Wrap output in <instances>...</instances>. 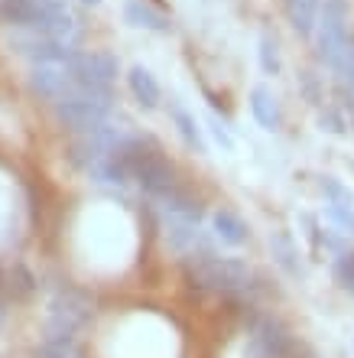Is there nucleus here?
<instances>
[{"label": "nucleus", "instance_id": "1", "mask_svg": "<svg viewBox=\"0 0 354 358\" xmlns=\"http://www.w3.org/2000/svg\"><path fill=\"white\" fill-rule=\"evenodd\" d=\"M182 273L198 293H214L224 300L237 303L244 310H251L260 300L263 280L247 261L237 257H218L214 251H192L182 257Z\"/></svg>", "mask_w": 354, "mask_h": 358}, {"label": "nucleus", "instance_id": "2", "mask_svg": "<svg viewBox=\"0 0 354 358\" xmlns=\"http://www.w3.org/2000/svg\"><path fill=\"white\" fill-rule=\"evenodd\" d=\"M111 108H114L111 88H84L75 82L72 92L62 101H56V117L72 134H91L101 124H108Z\"/></svg>", "mask_w": 354, "mask_h": 358}, {"label": "nucleus", "instance_id": "3", "mask_svg": "<svg viewBox=\"0 0 354 358\" xmlns=\"http://www.w3.org/2000/svg\"><path fill=\"white\" fill-rule=\"evenodd\" d=\"M348 20H351V7L348 0H322V10H318V23H316V56L322 66H335L341 52L351 43V33H348Z\"/></svg>", "mask_w": 354, "mask_h": 358}, {"label": "nucleus", "instance_id": "4", "mask_svg": "<svg viewBox=\"0 0 354 358\" xmlns=\"http://www.w3.org/2000/svg\"><path fill=\"white\" fill-rule=\"evenodd\" d=\"M91 296L78 287H62L56 296L49 300V322H46V339H72L84 322L91 320Z\"/></svg>", "mask_w": 354, "mask_h": 358}, {"label": "nucleus", "instance_id": "5", "mask_svg": "<svg viewBox=\"0 0 354 358\" xmlns=\"http://www.w3.org/2000/svg\"><path fill=\"white\" fill-rule=\"evenodd\" d=\"M72 82L84 88H111L117 78V59L111 52H75L66 62Z\"/></svg>", "mask_w": 354, "mask_h": 358}, {"label": "nucleus", "instance_id": "6", "mask_svg": "<svg viewBox=\"0 0 354 358\" xmlns=\"http://www.w3.org/2000/svg\"><path fill=\"white\" fill-rule=\"evenodd\" d=\"M29 88L39 94V98H46V101H62L68 92L75 88L72 76H68L66 62H36L33 72H29Z\"/></svg>", "mask_w": 354, "mask_h": 358}, {"label": "nucleus", "instance_id": "7", "mask_svg": "<svg viewBox=\"0 0 354 358\" xmlns=\"http://www.w3.org/2000/svg\"><path fill=\"white\" fill-rule=\"evenodd\" d=\"M212 228H214V235L221 238L224 245H231V248H241L247 238H251V228H247V222H244L241 215H234L231 208H218L212 215Z\"/></svg>", "mask_w": 354, "mask_h": 358}, {"label": "nucleus", "instance_id": "8", "mask_svg": "<svg viewBox=\"0 0 354 358\" xmlns=\"http://www.w3.org/2000/svg\"><path fill=\"white\" fill-rule=\"evenodd\" d=\"M283 7H286L289 27L296 29L299 36H312L316 33L322 0H283Z\"/></svg>", "mask_w": 354, "mask_h": 358}, {"label": "nucleus", "instance_id": "9", "mask_svg": "<svg viewBox=\"0 0 354 358\" xmlns=\"http://www.w3.org/2000/svg\"><path fill=\"white\" fill-rule=\"evenodd\" d=\"M251 111H253V117H257L260 127H267V131H280V121H283L280 101H276V94H273L270 88H263V85L253 88L251 92Z\"/></svg>", "mask_w": 354, "mask_h": 358}, {"label": "nucleus", "instance_id": "10", "mask_svg": "<svg viewBox=\"0 0 354 358\" xmlns=\"http://www.w3.org/2000/svg\"><path fill=\"white\" fill-rule=\"evenodd\" d=\"M127 85H131V92H133V98H137L140 108L153 111V108L159 104V85H156V78H153L149 69L133 66L131 72H127Z\"/></svg>", "mask_w": 354, "mask_h": 358}, {"label": "nucleus", "instance_id": "11", "mask_svg": "<svg viewBox=\"0 0 354 358\" xmlns=\"http://www.w3.org/2000/svg\"><path fill=\"white\" fill-rule=\"evenodd\" d=\"M270 255L273 261L289 273V277H302V264H299V248L286 231H273L270 235Z\"/></svg>", "mask_w": 354, "mask_h": 358}, {"label": "nucleus", "instance_id": "12", "mask_svg": "<svg viewBox=\"0 0 354 358\" xmlns=\"http://www.w3.org/2000/svg\"><path fill=\"white\" fill-rule=\"evenodd\" d=\"M124 20L137 29H156V33L169 29L166 17L156 13V10L149 7V3H143V0H127V3H124Z\"/></svg>", "mask_w": 354, "mask_h": 358}, {"label": "nucleus", "instance_id": "13", "mask_svg": "<svg viewBox=\"0 0 354 358\" xmlns=\"http://www.w3.org/2000/svg\"><path fill=\"white\" fill-rule=\"evenodd\" d=\"M169 114H172V124L179 127V137H182V141H186L192 150L205 153V137H202V127L196 124V114H189L179 101L169 104Z\"/></svg>", "mask_w": 354, "mask_h": 358}, {"label": "nucleus", "instance_id": "14", "mask_svg": "<svg viewBox=\"0 0 354 358\" xmlns=\"http://www.w3.org/2000/svg\"><path fill=\"white\" fill-rule=\"evenodd\" d=\"M7 290L13 293V300H27V296H33V290H36V277L23 264H13L7 273Z\"/></svg>", "mask_w": 354, "mask_h": 358}, {"label": "nucleus", "instance_id": "15", "mask_svg": "<svg viewBox=\"0 0 354 358\" xmlns=\"http://www.w3.org/2000/svg\"><path fill=\"white\" fill-rule=\"evenodd\" d=\"M335 280L345 287V290L354 293V251L345 248V251H338L335 257Z\"/></svg>", "mask_w": 354, "mask_h": 358}, {"label": "nucleus", "instance_id": "16", "mask_svg": "<svg viewBox=\"0 0 354 358\" xmlns=\"http://www.w3.org/2000/svg\"><path fill=\"white\" fill-rule=\"evenodd\" d=\"M260 66L267 76H276V72H280V52H276V39H273L270 33L260 36Z\"/></svg>", "mask_w": 354, "mask_h": 358}, {"label": "nucleus", "instance_id": "17", "mask_svg": "<svg viewBox=\"0 0 354 358\" xmlns=\"http://www.w3.org/2000/svg\"><path fill=\"white\" fill-rule=\"evenodd\" d=\"M325 215L338 225V231L354 235V208L351 206H335V202H328V206H325Z\"/></svg>", "mask_w": 354, "mask_h": 358}, {"label": "nucleus", "instance_id": "18", "mask_svg": "<svg viewBox=\"0 0 354 358\" xmlns=\"http://www.w3.org/2000/svg\"><path fill=\"white\" fill-rule=\"evenodd\" d=\"M322 192L328 196V202H335V206H351L354 208V196L348 192L341 182H338L335 176H325L322 179Z\"/></svg>", "mask_w": 354, "mask_h": 358}, {"label": "nucleus", "instance_id": "19", "mask_svg": "<svg viewBox=\"0 0 354 358\" xmlns=\"http://www.w3.org/2000/svg\"><path fill=\"white\" fill-rule=\"evenodd\" d=\"M318 124H322V131H328V134H345L348 131V124H345V117L338 111H322V117H318Z\"/></svg>", "mask_w": 354, "mask_h": 358}, {"label": "nucleus", "instance_id": "20", "mask_svg": "<svg viewBox=\"0 0 354 358\" xmlns=\"http://www.w3.org/2000/svg\"><path fill=\"white\" fill-rule=\"evenodd\" d=\"M208 127H212L214 141L221 143L224 150H234V137H231V134H228V131H224V124L218 121V117H214V114H212V117H208Z\"/></svg>", "mask_w": 354, "mask_h": 358}, {"label": "nucleus", "instance_id": "21", "mask_svg": "<svg viewBox=\"0 0 354 358\" xmlns=\"http://www.w3.org/2000/svg\"><path fill=\"white\" fill-rule=\"evenodd\" d=\"M299 82H302V92H306L309 101H312V104L322 101V98H318V82H316V76H312V72H302V76H299Z\"/></svg>", "mask_w": 354, "mask_h": 358}, {"label": "nucleus", "instance_id": "22", "mask_svg": "<svg viewBox=\"0 0 354 358\" xmlns=\"http://www.w3.org/2000/svg\"><path fill=\"white\" fill-rule=\"evenodd\" d=\"M3 320H7V303H3V296H0V326H3Z\"/></svg>", "mask_w": 354, "mask_h": 358}, {"label": "nucleus", "instance_id": "23", "mask_svg": "<svg viewBox=\"0 0 354 358\" xmlns=\"http://www.w3.org/2000/svg\"><path fill=\"white\" fill-rule=\"evenodd\" d=\"M39 3H46V7H66V0H39Z\"/></svg>", "mask_w": 354, "mask_h": 358}, {"label": "nucleus", "instance_id": "24", "mask_svg": "<svg viewBox=\"0 0 354 358\" xmlns=\"http://www.w3.org/2000/svg\"><path fill=\"white\" fill-rule=\"evenodd\" d=\"M3 290H7V273L0 271V293H3Z\"/></svg>", "mask_w": 354, "mask_h": 358}, {"label": "nucleus", "instance_id": "25", "mask_svg": "<svg viewBox=\"0 0 354 358\" xmlns=\"http://www.w3.org/2000/svg\"><path fill=\"white\" fill-rule=\"evenodd\" d=\"M84 3H98V0H84Z\"/></svg>", "mask_w": 354, "mask_h": 358}]
</instances>
